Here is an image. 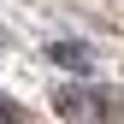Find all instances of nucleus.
Wrapping results in <instances>:
<instances>
[{"mask_svg":"<svg viewBox=\"0 0 124 124\" xmlns=\"http://www.w3.org/2000/svg\"><path fill=\"white\" fill-rule=\"evenodd\" d=\"M59 65H71V71H89V47H77V41H65V47H53Z\"/></svg>","mask_w":124,"mask_h":124,"instance_id":"nucleus-1","label":"nucleus"}]
</instances>
